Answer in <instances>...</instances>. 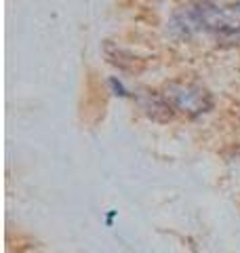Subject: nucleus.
Wrapping results in <instances>:
<instances>
[{"mask_svg":"<svg viewBox=\"0 0 240 253\" xmlns=\"http://www.w3.org/2000/svg\"><path fill=\"white\" fill-rule=\"evenodd\" d=\"M103 55H106V59L112 66H116L122 72H141L146 68V59H139L137 55H133L131 51L114 44L112 41L103 42Z\"/></svg>","mask_w":240,"mask_h":253,"instance_id":"obj_4","label":"nucleus"},{"mask_svg":"<svg viewBox=\"0 0 240 253\" xmlns=\"http://www.w3.org/2000/svg\"><path fill=\"white\" fill-rule=\"evenodd\" d=\"M162 95L173 110H177V112L190 118H196L213 108V95L196 83L171 81L162 86Z\"/></svg>","mask_w":240,"mask_h":253,"instance_id":"obj_2","label":"nucleus"},{"mask_svg":"<svg viewBox=\"0 0 240 253\" xmlns=\"http://www.w3.org/2000/svg\"><path fill=\"white\" fill-rule=\"evenodd\" d=\"M110 86L116 91V95H120V97H126V95H129V93H126V89L122 86V83L116 81V78H110Z\"/></svg>","mask_w":240,"mask_h":253,"instance_id":"obj_5","label":"nucleus"},{"mask_svg":"<svg viewBox=\"0 0 240 253\" xmlns=\"http://www.w3.org/2000/svg\"><path fill=\"white\" fill-rule=\"evenodd\" d=\"M135 99H137L139 108L146 112L148 118H152V121H156V123H169L171 118H173V108H171L169 101L164 99L162 93L143 89V91H139L137 95H135Z\"/></svg>","mask_w":240,"mask_h":253,"instance_id":"obj_3","label":"nucleus"},{"mask_svg":"<svg viewBox=\"0 0 240 253\" xmlns=\"http://www.w3.org/2000/svg\"><path fill=\"white\" fill-rule=\"evenodd\" d=\"M169 30L177 38H190L196 32L217 36L223 42L240 41V2L217 4L213 0H194L175 11Z\"/></svg>","mask_w":240,"mask_h":253,"instance_id":"obj_1","label":"nucleus"}]
</instances>
